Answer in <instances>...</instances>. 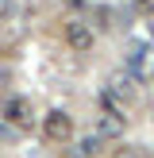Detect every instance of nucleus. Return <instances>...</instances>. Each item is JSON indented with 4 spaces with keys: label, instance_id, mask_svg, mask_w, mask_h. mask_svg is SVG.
<instances>
[{
    "label": "nucleus",
    "instance_id": "nucleus-1",
    "mask_svg": "<svg viewBox=\"0 0 154 158\" xmlns=\"http://www.w3.org/2000/svg\"><path fill=\"white\" fill-rule=\"evenodd\" d=\"M43 135L50 139V143H69L73 139V116L62 112V108H50L43 120Z\"/></svg>",
    "mask_w": 154,
    "mask_h": 158
},
{
    "label": "nucleus",
    "instance_id": "nucleus-2",
    "mask_svg": "<svg viewBox=\"0 0 154 158\" xmlns=\"http://www.w3.org/2000/svg\"><path fill=\"white\" fill-rule=\"evenodd\" d=\"M0 116H4V123H12V127H19V131H27L31 123V100L27 97H8L4 100V108H0Z\"/></svg>",
    "mask_w": 154,
    "mask_h": 158
},
{
    "label": "nucleus",
    "instance_id": "nucleus-3",
    "mask_svg": "<svg viewBox=\"0 0 154 158\" xmlns=\"http://www.w3.org/2000/svg\"><path fill=\"white\" fill-rule=\"evenodd\" d=\"M66 43L73 46L77 54H89L92 46H96V31H92L85 19H73V23H66Z\"/></svg>",
    "mask_w": 154,
    "mask_h": 158
},
{
    "label": "nucleus",
    "instance_id": "nucleus-4",
    "mask_svg": "<svg viewBox=\"0 0 154 158\" xmlns=\"http://www.w3.org/2000/svg\"><path fill=\"white\" fill-rule=\"evenodd\" d=\"M123 131H127V120H123V112H120V108H108V104H104V112L96 116V135H100V139H120Z\"/></svg>",
    "mask_w": 154,
    "mask_h": 158
},
{
    "label": "nucleus",
    "instance_id": "nucleus-5",
    "mask_svg": "<svg viewBox=\"0 0 154 158\" xmlns=\"http://www.w3.org/2000/svg\"><path fill=\"white\" fill-rule=\"evenodd\" d=\"M73 151H77V158H92V154H96V139H81Z\"/></svg>",
    "mask_w": 154,
    "mask_h": 158
},
{
    "label": "nucleus",
    "instance_id": "nucleus-6",
    "mask_svg": "<svg viewBox=\"0 0 154 158\" xmlns=\"http://www.w3.org/2000/svg\"><path fill=\"white\" fill-rule=\"evenodd\" d=\"M8 12H12V0H0V23L8 19Z\"/></svg>",
    "mask_w": 154,
    "mask_h": 158
},
{
    "label": "nucleus",
    "instance_id": "nucleus-7",
    "mask_svg": "<svg viewBox=\"0 0 154 158\" xmlns=\"http://www.w3.org/2000/svg\"><path fill=\"white\" fill-rule=\"evenodd\" d=\"M135 8H143V12H150V0H135Z\"/></svg>",
    "mask_w": 154,
    "mask_h": 158
}]
</instances>
